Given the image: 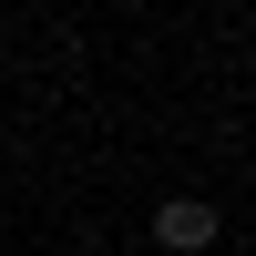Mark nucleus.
<instances>
[{"label": "nucleus", "instance_id": "obj_1", "mask_svg": "<svg viewBox=\"0 0 256 256\" xmlns=\"http://www.w3.org/2000/svg\"><path fill=\"white\" fill-rule=\"evenodd\" d=\"M216 236H226V226H216V205H205V195H174V205H154V246H164V256H205Z\"/></svg>", "mask_w": 256, "mask_h": 256}]
</instances>
